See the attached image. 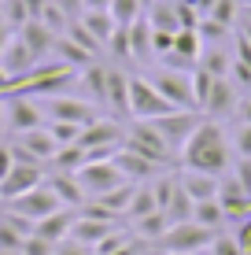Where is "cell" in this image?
<instances>
[{
  "label": "cell",
  "mask_w": 251,
  "mask_h": 255,
  "mask_svg": "<svg viewBox=\"0 0 251 255\" xmlns=\"http://www.w3.org/2000/svg\"><path fill=\"white\" fill-rule=\"evenodd\" d=\"M196 67H203L207 74H214V78H229V70H233V56L226 48H207L203 45V52H200V63Z\"/></svg>",
  "instance_id": "obj_30"
},
{
  "label": "cell",
  "mask_w": 251,
  "mask_h": 255,
  "mask_svg": "<svg viewBox=\"0 0 251 255\" xmlns=\"http://www.w3.org/2000/svg\"><path fill=\"white\" fill-rule=\"evenodd\" d=\"M129 59H137V63H152V59H155V48H152V22H148V19L129 22Z\"/></svg>",
  "instance_id": "obj_25"
},
{
  "label": "cell",
  "mask_w": 251,
  "mask_h": 255,
  "mask_svg": "<svg viewBox=\"0 0 251 255\" xmlns=\"http://www.w3.org/2000/svg\"><path fill=\"white\" fill-rule=\"evenodd\" d=\"M52 255H92V248H85V244H78V241L67 237V241L56 244V252H52Z\"/></svg>",
  "instance_id": "obj_45"
},
{
  "label": "cell",
  "mask_w": 251,
  "mask_h": 255,
  "mask_svg": "<svg viewBox=\"0 0 251 255\" xmlns=\"http://www.w3.org/2000/svg\"><path fill=\"white\" fill-rule=\"evenodd\" d=\"M19 37L26 41V45H30V52L37 59H45V56H52V52H56V41H59V33H52L45 22H37V19H30L19 30Z\"/></svg>",
  "instance_id": "obj_24"
},
{
  "label": "cell",
  "mask_w": 251,
  "mask_h": 255,
  "mask_svg": "<svg viewBox=\"0 0 251 255\" xmlns=\"http://www.w3.org/2000/svg\"><path fill=\"white\" fill-rule=\"evenodd\" d=\"M59 207H63V204H59V196L48 189V181L4 204V211H11V215H22V218H30V222H41V218H48L52 211H59Z\"/></svg>",
  "instance_id": "obj_11"
},
{
  "label": "cell",
  "mask_w": 251,
  "mask_h": 255,
  "mask_svg": "<svg viewBox=\"0 0 251 255\" xmlns=\"http://www.w3.org/2000/svg\"><path fill=\"white\" fill-rule=\"evenodd\" d=\"M41 111H45V122L59 119V122H78V126H89L92 119L103 115V111H96L92 100H74V96H67V93L45 96V100H41Z\"/></svg>",
  "instance_id": "obj_7"
},
{
  "label": "cell",
  "mask_w": 251,
  "mask_h": 255,
  "mask_svg": "<svg viewBox=\"0 0 251 255\" xmlns=\"http://www.w3.org/2000/svg\"><path fill=\"white\" fill-rule=\"evenodd\" d=\"M126 148H133V152L148 155V159H155L159 166H170V163L177 159V155L167 148V140L159 137V129H155L148 119H133V126L126 129Z\"/></svg>",
  "instance_id": "obj_6"
},
{
  "label": "cell",
  "mask_w": 251,
  "mask_h": 255,
  "mask_svg": "<svg viewBox=\"0 0 251 255\" xmlns=\"http://www.w3.org/2000/svg\"><path fill=\"white\" fill-rule=\"evenodd\" d=\"M203 19H211V22L233 30V26H237V0H214V7L203 15Z\"/></svg>",
  "instance_id": "obj_38"
},
{
  "label": "cell",
  "mask_w": 251,
  "mask_h": 255,
  "mask_svg": "<svg viewBox=\"0 0 251 255\" xmlns=\"http://www.w3.org/2000/svg\"><path fill=\"white\" fill-rule=\"evenodd\" d=\"M85 163H89V152H85L82 144H59L56 159H52L48 166H56V170H71V174H78Z\"/></svg>",
  "instance_id": "obj_31"
},
{
  "label": "cell",
  "mask_w": 251,
  "mask_h": 255,
  "mask_svg": "<svg viewBox=\"0 0 251 255\" xmlns=\"http://www.w3.org/2000/svg\"><path fill=\"white\" fill-rule=\"evenodd\" d=\"M0 255H19V252H0Z\"/></svg>",
  "instance_id": "obj_56"
},
{
  "label": "cell",
  "mask_w": 251,
  "mask_h": 255,
  "mask_svg": "<svg viewBox=\"0 0 251 255\" xmlns=\"http://www.w3.org/2000/svg\"><path fill=\"white\" fill-rule=\"evenodd\" d=\"M211 255H248V252L240 248V241H237V237L218 233V237H214V244H211Z\"/></svg>",
  "instance_id": "obj_42"
},
{
  "label": "cell",
  "mask_w": 251,
  "mask_h": 255,
  "mask_svg": "<svg viewBox=\"0 0 251 255\" xmlns=\"http://www.w3.org/2000/svg\"><path fill=\"white\" fill-rule=\"evenodd\" d=\"M177 163L188 166V170H203V174H214V178H226L229 166H233V144H229V133L222 129V122L203 115L196 133L185 140Z\"/></svg>",
  "instance_id": "obj_1"
},
{
  "label": "cell",
  "mask_w": 251,
  "mask_h": 255,
  "mask_svg": "<svg viewBox=\"0 0 251 255\" xmlns=\"http://www.w3.org/2000/svg\"><path fill=\"white\" fill-rule=\"evenodd\" d=\"M41 59L30 52V45L19 37V30L7 37V45H4V52H0V67L7 70V78H22V74H30L33 67H37Z\"/></svg>",
  "instance_id": "obj_18"
},
{
  "label": "cell",
  "mask_w": 251,
  "mask_h": 255,
  "mask_svg": "<svg viewBox=\"0 0 251 255\" xmlns=\"http://www.w3.org/2000/svg\"><path fill=\"white\" fill-rule=\"evenodd\" d=\"M7 82H11V78H7V70L0 67V93H7Z\"/></svg>",
  "instance_id": "obj_51"
},
{
  "label": "cell",
  "mask_w": 251,
  "mask_h": 255,
  "mask_svg": "<svg viewBox=\"0 0 251 255\" xmlns=\"http://www.w3.org/2000/svg\"><path fill=\"white\" fill-rule=\"evenodd\" d=\"M45 129L52 137H56V144H78V137H82L85 126H78V122H59V119H48Z\"/></svg>",
  "instance_id": "obj_36"
},
{
  "label": "cell",
  "mask_w": 251,
  "mask_h": 255,
  "mask_svg": "<svg viewBox=\"0 0 251 255\" xmlns=\"http://www.w3.org/2000/svg\"><path fill=\"white\" fill-rule=\"evenodd\" d=\"M244 4H248V7H251V0H244Z\"/></svg>",
  "instance_id": "obj_57"
},
{
  "label": "cell",
  "mask_w": 251,
  "mask_h": 255,
  "mask_svg": "<svg viewBox=\"0 0 251 255\" xmlns=\"http://www.w3.org/2000/svg\"><path fill=\"white\" fill-rule=\"evenodd\" d=\"M22 244H26V233H19L4 215H0V252H19L22 255Z\"/></svg>",
  "instance_id": "obj_39"
},
{
  "label": "cell",
  "mask_w": 251,
  "mask_h": 255,
  "mask_svg": "<svg viewBox=\"0 0 251 255\" xmlns=\"http://www.w3.org/2000/svg\"><path fill=\"white\" fill-rule=\"evenodd\" d=\"M85 11H111V0H85Z\"/></svg>",
  "instance_id": "obj_50"
},
{
  "label": "cell",
  "mask_w": 251,
  "mask_h": 255,
  "mask_svg": "<svg viewBox=\"0 0 251 255\" xmlns=\"http://www.w3.org/2000/svg\"><path fill=\"white\" fill-rule=\"evenodd\" d=\"M218 230H207L200 222H177V226H167L163 237L155 241V248L163 255H207L214 244Z\"/></svg>",
  "instance_id": "obj_2"
},
{
  "label": "cell",
  "mask_w": 251,
  "mask_h": 255,
  "mask_svg": "<svg viewBox=\"0 0 251 255\" xmlns=\"http://www.w3.org/2000/svg\"><path fill=\"white\" fill-rule=\"evenodd\" d=\"M240 33H244V37L251 41V22H248V19H244V26H240Z\"/></svg>",
  "instance_id": "obj_52"
},
{
  "label": "cell",
  "mask_w": 251,
  "mask_h": 255,
  "mask_svg": "<svg viewBox=\"0 0 251 255\" xmlns=\"http://www.w3.org/2000/svg\"><path fill=\"white\" fill-rule=\"evenodd\" d=\"M52 56H56V59H63V63H71L74 70L89 67L92 59H96V56H92V52H85L82 45H74V41L67 37V33H63V37H59V41H56V52H52Z\"/></svg>",
  "instance_id": "obj_29"
},
{
  "label": "cell",
  "mask_w": 251,
  "mask_h": 255,
  "mask_svg": "<svg viewBox=\"0 0 251 255\" xmlns=\"http://www.w3.org/2000/svg\"><path fill=\"white\" fill-rule=\"evenodd\" d=\"M67 37H71V41H74V45H82L85 52H92V56H96V52L103 48V45H100V41H96V37H92V33H89V30H85V22H82V19H74L71 26H67Z\"/></svg>",
  "instance_id": "obj_40"
},
{
  "label": "cell",
  "mask_w": 251,
  "mask_h": 255,
  "mask_svg": "<svg viewBox=\"0 0 251 255\" xmlns=\"http://www.w3.org/2000/svg\"><path fill=\"white\" fill-rule=\"evenodd\" d=\"M237 104H240V96H237L233 78H214V85H211V93H207V100H203L200 111H203L207 119L222 122V119H229L233 111H237Z\"/></svg>",
  "instance_id": "obj_15"
},
{
  "label": "cell",
  "mask_w": 251,
  "mask_h": 255,
  "mask_svg": "<svg viewBox=\"0 0 251 255\" xmlns=\"http://www.w3.org/2000/svg\"><path fill=\"white\" fill-rule=\"evenodd\" d=\"M78 82H82V89L89 93V100L96 104L100 111H107V67L92 59L89 67L78 70Z\"/></svg>",
  "instance_id": "obj_21"
},
{
  "label": "cell",
  "mask_w": 251,
  "mask_h": 255,
  "mask_svg": "<svg viewBox=\"0 0 251 255\" xmlns=\"http://www.w3.org/2000/svg\"><path fill=\"white\" fill-rule=\"evenodd\" d=\"M45 181H48V189L59 196V204H63V207H82L85 200H89V196H85V189L78 185V178H74L71 170H48Z\"/></svg>",
  "instance_id": "obj_20"
},
{
  "label": "cell",
  "mask_w": 251,
  "mask_h": 255,
  "mask_svg": "<svg viewBox=\"0 0 251 255\" xmlns=\"http://www.w3.org/2000/svg\"><path fill=\"white\" fill-rule=\"evenodd\" d=\"M52 252H56V244L45 241V237H37V233H30L26 244H22V255H52Z\"/></svg>",
  "instance_id": "obj_44"
},
{
  "label": "cell",
  "mask_w": 251,
  "mask_h": 255,
  "mask_svg": "<svg viewBox=\"0 0 251 255\" xmlns=\"http://www.w3.org/2000/svg\"><path fill=\"white\" fill-rule=\"evenodd\" d=\"M74 218H78V215H74L71 207H59V211H52L48 218H41V222L33 226V233L45 237V241H52V244H59V241H67V237H71Z\"/></svg>",
  "instance_id": "obj_23"
},
{
  "label": "cell",
  "mask_w": 251,
  "mask_h": 255,
  "mask_svg": "<svg viewBox=\"0 0 251 255\" xmlns=\"http://www.w3.org/2000/svg\"><path fill=\"white\" fill-rule=\"evenodd\" d=\"M0 129H4V93H0Z\"/></svg>",
  "instance_id": "obj_53"
},
{
  "label": "cell",
  "mask_w": 251,
  "mask_h": 255,
  "mask_svg": "<svg viewBox=\"0 0 251 255\" xmlns=\"http://www.w3.org/2000/svg\"><path fill=\"white\" fill-rule=\"evenodd\" d=\"M218 204L226 211V222H244L251 215V196L244 192V185H240L233 174L218 181Z\"/></svg>",
  "instance_id": "obj_17"
},
{
  "label": "cell",
  "mask_w": 251,
  "mask_h": 255,
  "mask_svg": "<svg viewBox=\"0 0 251 255\" xmlns=\"http://www.w3.org/2000/svg\"><path fill=\"white\" fill-rule=\"evenodd\" d=\"M0 15H4V22L11 26V30H22V26L30 22V7H26V0H0Z\"/></svg>",
  "instance_id": "obj_35"
},
{
  "label": "cell",
  "mask_w": 251,
  "mask_h": 255,
  "mask_svg": "<svg viewBox=\"0 0 251 255\" xmlns=\"http://www.w3.org/2000/svg\"><path fill=\"white\" fill-rule=\"evenodd\" d=\"M233 159H251V126L248 122H237V133H233Z\"/></svg>",
  "instance_id": "obj_41"
},
{
  "label": "cell",
  "mask_w": 251,
  "mask_h": 255,
  "mask_svg": "<svg viewBox=\"0 0 251 255\" xmlns=\"http://www.w3.org/2000/svg\"><path fill=\"white\" fill-rule=\"evenodd\" d=\"M115 226L111 222H96V218H85V215H78L74 218V226H71V241L78 244H85V248H96V244L107 237Z\"/></svg>",
  "instance_id": "obj_26"
},
{
  "label": "cell",
  "mask_w": 251,
  "mask_h": 255,
  "mask_svg": "<svg viewBox=\"0 0 251 255\" xmlns=\"http://www.w3.org/2000/svg\"><path fill=\"white\" fill-rule=\"evenodd\" d=\"M152 85L167 96L174 108H196V93H192V70H177V67H159L152 78ZM200 111V108H196Z\"/></svg>",
  "instance_id": "obj_9"
},
{
  "label": "cell",
  "mask_w": 251,
  "mask_h": 255,
  "mask_svg": "<svg viewBox=\"0 0 251 255\" xmlns=\"http://www.w3.org/2000/svg\"><path fill=\"white\" fill-rule=\"evenodd\" d=\"M155 129H159V137L167 140V148L174 155H181V148H185V140L196 133V126L203 122V111H196V108H174V111H167V115H159V119H148Z\"/></svg>",
  "instance_id": "obj_4"
},
{
  "label": "cell",
  "mask_w": 251,
  "mask_h": 255,
  "mask_svg": "<svg viewBox=\"0 0 251 255\" xmlns=\"http://www.w3.org/2000/svg\"><path fill=\"white\" fill-rule=\"evenodd\" d=\"M74 178H78V185L85 189V196H89V200L92 196H103V192H111L115 185H122V181H126L122 170L115 166V159H89Z\"/></svg>",
  "instance_id": "obj_10"
},
{
  "label": "cell",
  "mask_w": 251,
  "mask_h": 255,
  "mask_svg": "<svg viewBox=\"0 0 251 255\" xmlns=\"http://www.w3.org/2000/svg\"><path fill=\"white\" fill-rule=\"evenodd\" d=\"M244 19H248V22H251V7H248V11H244Z\"/></svg>",
  "instance_id": "obj_55"
},
{
  "label": "cell",
  "mask_w": 251,
  "mask_h": 255,
  "mask_svg": "<svg viewBox=\"0 0 251 255\" xmlns=\"http://www.w3.org/2000/svg\"><path fill=\"white\" fill-rule=\"evenodd\" d=\"M4 126L11 133H26V129L45 126L41 100H33V96H4Z\"/></svg>",
  "instance_id": "obj_13"
},
{
  "label": "cell",
  "mask_w": 251,
  "mask_h": 255,
  "mask_svg": "<svg viewBox=\"0 0 251 255\" xmlns=\"http://www.w3.org/2000/svg\"><path fill=\"white\" fill-rule=\"evenodd\" d=\"M233 119H237V122H248V126H251V96H240V104H237V111H233Z\"/></svg>",
  "instance_id": "obj_47"
},
{
  "label": "cell",
  "mask_w": 251,
  "mask_h": 255,
  "mask_svg": "<svg viewBox=\"0 0 251 255\" xmlns=\"http://www.w3.org/2000/svg\"><path fill=\"white\" fill-rule=\"evenodd\" d=\"M181 4H185V7H192V11L200 15V19H203V15L211 11V7H214V0H181Z\"/></svg>",
  "instance_id": "obj_49"
},
{
  "label": "cell",
  "mask_w": 251,
  "mask_h": 255,
  "mask_svg": "<svg viewBox=\"0 0 251 255\" xmlns=\"http://www.w3.org/2000/svg\"><path fill=\"white\" fill-rule=\"evenodd\" d=\"M200 52H203V37H200V30H177V33H174V52L163 59V67L192 70L196 63H200Z\"/></svg>",
  "instance_id": "obj_16"
},
{
  "label": "cell",
  "mask_w": 251,
  "mask_h": 255,
  "mask_svg": "<svg viewBox=\"0 0 251 255\" xmlns=\"http://www.w3.org/2000/svg\"><path fill=\"white\" fill-rule=\"evenodd\" d=\"M218 181L222 178H214V174H203V170H177V185L188 192L192 200H214L218 196Z\"/></svg>",
  "instance_id": "obj_22"
},
{
  "label": "cell",
  "mask_w": 251,
  "mask_h": 255,
  "mask_svg": "<svg viewBox=\"0 0 251 255\" xmlns=\"http://www.w3.org/2000/svg\"><path fill=\"white\" fill-rule=\"evenodd\" d=\"M144 11H148V7H144L141 0H111V19L118 26H129V22L144 19Z\"/></svg>",
  "instance_id": "obj_34"
},
{
  "label": "cell",
  "mask_w": 251,
  "mask_h": 255,
  "mask_svg": "<svg viewBox=\"0 0 251 255\" xmlns=\"http://www.w3.org/2000/svg\"><path fill=\"white\" fill-rule=\"evenodd\" d=\"M152 211H159V204H155V189H152V181H141V185L133 189V196H129L126 218H129V222H137V218L152 215Z\"/></svg>",
  "instance_id": "obj_28"
},
{
  "label": "cell",
  "mask_w": 251,
  "mask_h": 255,
  "mask_svg": "<svg viewBox=\"0 0 251 255\" xmlns=\"http://www.w3.org/2000/svg\"><path fill=\"white\" fill-rule=\"evenodd\" d=\"M78 144L89 152V159H115V152L126 144V122L115 115H100L82 129Z\"/></svg>",
  "instance_id": "obj_3"
},
{
  "label": "cell",
  "mask_w": 251,
  "mask_h": 255,
  "mask_svg": "<svg viewBox=\"0 0 251 255\" xmlns=\"http://www.w3.org/2000/svg\"><path fill=\"white\" fill-rule=\"evenodd\" d=\"M52 4H59L67 15H71V19H74L78 11H85V0H52Z\"/></svg>",
  "instance_id": "obj_48"
},
{
  "label": "cell",
  "mask_w": 251,
  "mask_h": 255,
  "mask_svg": "<svg viewBox=\"0 0 251 255\" xmlns=\"http://www.w3.org/2000/svg\"><path fill=\"white\" fill-rule=\"evenodd\" d=\"M192 222L207 226V230H222V222H226V211H222L218 196H214V200H196V207H192Z\"/></svg>",
  "instance_id": "obj_32"
},
{
  "label": "cell",
  "mask_w": 251,
  "mask_h": 255,
  "mask_svg": "<svg viewBox=\"0 0 251 255\" xmlns=\"http://www.w3.org/2000/svg\"><path fill=\"white\" fill-rule=\"evenodd\" d=\"M111 59H118V63H126L129 59V26H115V33L107 37V45H103Z\"/></svg>",
  "instance_id": "obj_37"
},
{
  "label": "cell",
  "mask_w": 251,
  "mask_h": 255,
  "mask_svg": "<svg viewBox=\"0 0 251 255\" xmlns=\"http://www.w3.org/2000/svg\"><path fill=\"white\" fill-rule=\"evenodd\" d=\"M15 166V152H11V144L7 140H0V181L7 178V170Z\"/></svg>",
  "instance_id": "obj_46"
},
{
  "label": "cell",
  "mask_w": 251,
  "mask_h": 255,
  "mask_svg": "<svg viewBox=\"0 0 251 255\" xmlns=\"http://www.w3.org/2000/svg\"><path fill=\"white\" fill-rule=\"evenodd\" d=\"M115 166L122 170V178L126 181H133V185H141V181H152V178H159L167 166H159L155 159H148V155H141V152H133V148H118L115 152Z\"/></svg>",
  "instance_id": "obj_14"
},
{
  "label": "cell",
  "mask_w": 251,
  "mask_h": 255,
  "mask_svg": "<svg viewBox=\"0 0 251 255\" xmlns=\"http://www.w3.org/2000/svg\"><path fill=\"white\" fill-rule=\"evenodd\" d=\"M141 4H144V7H152V4H155V0H141Z\"/></svg>",
  "instance_id": "obj_54"
},
{
  "label": "cell",
  "mask_w": 251,
  "mask_h": 255,
  "mask_svg": "<svg viewBox=\"0 0 251 255\" xmlns=\"http://www.w3.org/2000/svg\"><path fill=\"white\" fill-rule=\"evenodd\" d=\"M152 48H155L159 59H167L170 52H174V33L170 30H152Z\"/></svg>",
  "instance_id": "obj_43"
},
{
  "label": "cell",
  "mask_w": 251,
  "mask_h": 255,
  "mask_svg": "<svg viewBox=\"0 0 251 255\" xmlns=\"http://www.w3.org/2000/svg\"><path fill=\"white\" fill-rule=\"evenodd\" d=\"M11 152H15V159H26V163H41V166H48L52 159H56L59 144H56V137H52L45 126H37V129H26V133H15Z\"/></svg>",
  "instance_id": "obj_8"
},
{
  "label": "cell",
  "mask_w": 251,
  "mask_h": 255,
  "mask_svg": "<svg viewBox=\"0 0 251 255\" xmlns=\"http://www.w3.org/2000/svg\"><path fill=\"white\" fill-rule=\"evenodd\" d=\"M167 111H174V104L152 85V78H129V119H159Z\"/></svg>",
  "instance_id": "obj_5"
},
{
  "label": "cell",
  "mask_w": 251,
  "mask_h": 255,
  "mask_svg": "<svg viewBox=\"0 0 251 255\" xmlns=\"http://www.w3.org/2000/svg\"><path fill=\"white\" fill-rule=\"evenodd\" d=\"M107 115L129 119V78L118 67H107Z\"/></svg>",
  "instance_id": "obj_19"
},
{
  "label": "cell",
  "mask_w": 251,
  "mask_h": 255,
  "mask_svg": "<svg viewBox=\"0 0 251 255\" xmlns=\"http://www.w3.org/2000/svg\"><path fill=\"white\" fill-rule=\"evenodd\" d=\"M82 22H85V30H89L100 45H107V37L115 33V26H118L115 19H111V11H85Z\"/></svg>",
  "instance_id": "obj_33"
},
{
  "label": "cell",
  "mask_w": 251,
  "mask_h": 255,
  "mask_svg": "<svg viewBox=\"0 0 251 255\" xmlns=\"http://www.w3.org/2000/svg\"><path fill=\"white\" fill-rule=\"evenodd\" d=\"M148 22H152V30H170V33L185 30V26H181L177 0H155V4L148 7Z\"/></svg>",
  "instance_id": "obj_27"
},
{
  "label": "cell",
  "mask_w": 251,
  "mask_h": 255,
  "mask_svg": "<svg viewBox=\"0 0 251 255\" xmlns=\"http://www.w3.org/2000/svg\"><path fill=\"white\" fill-rule=\"evenodd\" d=\"M45 178H48V170H45L41 163L15 159V166L7 170V178L0 181V204H7V200L22 196V192H30V189H37V185H45Z\"/></svg>",
  "instance_id": "obj_12"
}]
</instances>
